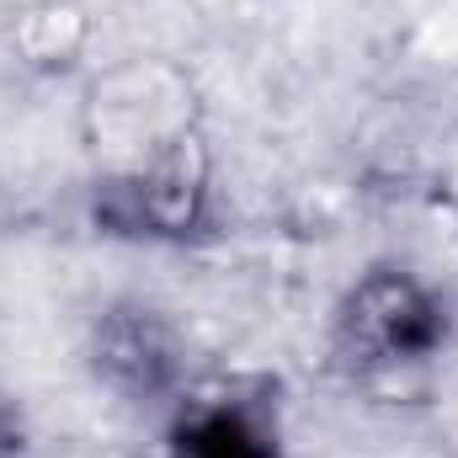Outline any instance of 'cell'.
I'll use <instances>...</instances> for the list:
<instances>
[{"instance_id": "7a4b0ae2", "label": "cell", "mask_w": 458, "mask_h": 458, "mask_svg": "<svg viewBox=\"0 0 458 458\" xmlns=\"http://www.w3.org/2000/svg\"><path fill=\"white\" fill-rule=\"evenodd\" d=\"M198 198H203V160H198L192 139H176L165 155H155V165L133 187V219L176 234V229L192 225Z\"/></svg>"}, {"instance_id": "277c9868", "label": "cell", "mask_w": 458, "mask_h": 458, "mask_svg": "<svg viewBox=\"0 0 458 458\" xmlns=\"http://www.w3.org/2000/svg\"><path fill=\"white\" fill-rule=\"evenodd\" d=\"M97 352H102L97 362L113 373L123 389H144L149 394V389H160L171 378V346L155 331L149 315H113Z\"/></svg>"}, {"instance_id": "3957f363", "label": "cell", "mask_w": 458, "mask_h": 458, "mask_svg": "<svg viewBox=\"0 0 458 458\" xmlns=\"http://www.w3.org/2000/svg\"><path fill=\"white\" fill-rule=\"evenodd\" d=\"M171 458H277L267 427L245 416L240 405H192L176 432H171Z\"/></svg>"}, {"instance_id": "6da1fadb", "label": "cell", "mask_w": 458, "mask_h": 458, "mask_svg": "<svg viewBox=\"0 0 458 458\" xmlns=\"http://www.w3.org/2000/svg\"><path fill=\"white\" fill-rule=\"evenodd\" d=\"M443 342V310L405 272H373L342 310V346L362 368H405Z\"/></svg>"}, {"instance_id": "5b68a950", "label": "cell", "mask_w": 458, "mask_h": 458, "mask_svg": "<svg viewBox=\"0 0 458 458\" xmlns=\"http://www.w3.org/2000/svg\"><path fill=\"white\" fill-rule=\"evenodd\" d=\"M16 448V427H11V416L0 411V454H11Z\"/></svg>"}]
</instances>
